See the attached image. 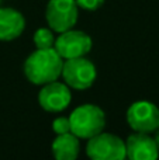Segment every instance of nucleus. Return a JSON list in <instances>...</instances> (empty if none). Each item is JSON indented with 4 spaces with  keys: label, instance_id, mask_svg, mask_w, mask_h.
I'll return each mask as SVG.
<instances>
[{
    "label": "nucleus",
    "instance_id": "nucleus-3",
    "mask_svg": "<svg viewBox=\"0 0 159 160\" xmlns=\"http://www.w3.org/2000/svg\"><path fill=\"white\" fill-rule=\"evenodd\" d=\"M61 78L73 90H87L95 84L97 70L95 63L86 56L64 59Z\"/></svg>",
    "mask_w": 159,
    "mask_h": 160
},
{
    "label": "nucleus",
    "instance_id": "nucleus-7",
    "mask_svg": "<svg viewBox=\"0 0 159 160\" xmlns=\"http://www.w3.org/2000/svg\"><path fill=\"white\" fill-rule=\"evenodd\" d=\"M92 37L87 35L85 31L73 30V28L59 32V35L55 39V45H54V48L62 56V59L86 56L92 51Z\"/></svg>",
    "mask_w": 159,
    "mask_h": 160
},
{
    "label": "nucleus",
    "instance_id": "nucleus-14",
    "mask_svg": "<svg viewBox=\"0 0 159 160\" xmlns=\"http://www.w3.org/2000/svg\"><path fill=\"white\" fill-rule=\"evenodd\" d=\"M79 8H83L87 11H95L104 4V0H75Z\"/></svg>",
    "mask_w": 159,
    "mask_h": 160
},
{
    "label": "nucleus",
    "instance_id": "nucleus-6",
    "mask_svg": "<svg viewBox=\"0 0 159 160\" xmlns=\"http://www.w3.org/2000/svg\"><path fill=\"white\" fill-rule=\"evenodd\" d=\"M126 118L134 132L152 133L159 128V108L148 100H140L128 107Z\"/></svg>",
    "mask_w": 159,
    "mask_h": 160
},
{
    "label": "nucleus",
    "instance_id": "nucleus-10",
    "mask_svg": "<svg viewBox=\"0 0 159 160\" xmlns=\"http://www.w3.org/2000/svg\"><path fill=\"white\" fill-rule=\"evenodd\" d=\"M24 30L25 18L18 10L0 7V41H14L24 32Z\"/></svg>",
    "mask_w": 159,
    "mask_h": 160
},
{
    "label": "nucleus",
    "instance_id": "nucleus-9",
    "mask_svg": "<svg viewBox=\"0 0 159 160\" xmlns=\"http://www.w3.org/2000/svg\"><path fill=\"white\" fill-rule=\"evenodd\" d=\"M126 152L131 160H155L159 156L155 139L144 132H134L127 138Z\"/></svg>",
    "mask_w": 159,
    "mask_h": 160
},
{
    "label": "nucleus",
    "instance_id": "nucleus-11",
    "mask_svg": "<svg viewBox=\"0 0 159 160\" xmlns=\"http://www.w3.org/2000/svg\"><path fill=\"white\" fill-rule=\"evenodd\" d=\"M51 149L56 160H75L80 150V139L72 132L61 133L54 139Z\"/></svg>",
    "mask_w": 159,
    "mask_h": 160
},
{
    "label": "nucleus",
    "instance_id": "nucleus-4",
    "mask_svg": "<svg viewBox=\"0 0 159 160\" xmlns=\"http://www.w3.org/2000/svg\"><path fill=\"white\" fill-rule=\"evenodd\" d=\"M86 155L93 160H123L127 158L126 142L110 132H99L87 139Z\"/></svg>",
    "mask_w": 159,
    "mask_h": 160
},
{
    "label": "nucleus",
    "instance_id": "nucleus-8",
    "mask_svg": "<svg viewBox=\"0 0 159 160\" xmlns=\"http://www.w3.org/2000/svg\"><path fill=\"white\" fill-rule=\"evenodd\" d=\"M72 101V91L65 82L54 80L42 84L38 93V102L48 112H61L66 110Z\"/></svg>",
    "mask_w": 159,
    "mask_h": 160
},
{
    "label": "nucleus",
    "instance_id": "nucleus-12",
    "mask_svg": "<svg viewBox=\"0 0 159 160\" xmlns=\"http://www.w3.org/2000/svg\"><path fill=\"white\" fill-rule=\"evenodd\" d=\"M56 37L54 35V31L51 28L41 27L34 32L33 41L37 49H48V48H54L55 45Z\"/></svg>",
    "mask_w": 159,
    "mask_h": 160
},
{
    "label": "nucleus",
    "instance_id": "nucleus-1",
    "mask_svg": "<svg viewBox=\"0 0 159 160\" xmlns=\"http://www.w3.org/2000/svg\"><path fill=\"white\" fill-rule=\"evenodd\" d=\"M64 59L55 48L35 49L24 62V75L31 84L42 86L61 78Z\"/></svg>",
    "mask_w": 159,
    "mask_h": 160
},
{
    "label": "nucleus",
    "instance_id": "nucleus-16",
    "mask_svg": "<svg viewBox=\"0 0 159 160\" xmlns=\"http://www.w3.org/2000/svg\"><path fill=\"white\" fill-rule=\"evenodd\" d=\"M0 4H2V0H0Z\"/></svg>",
    "mask_w": 159,
    "mask_h": 160
},
{
    "label": "nucleus",
    "instance_id": "nucleus-15",
    "mask_svg": "<svg viewBox=\"0 0 159 160\" xmlns=\"http://www.w3.org/2000/svg\"><path fill=\"white\" fill-rule=\"evenodd\" d=\"M154 139H155V142H156V146H158V149H159V128L156 131H155V136H154Z\"/></svg>",
    "mask_w": 159,
    "mask_h": 160
},
{
    "label": "nucleus",
    "instance_id": "nucleus-5",
    "mask_svg": "<svg viewBox=\"0 0 159 160\" xmlns=\"http://www.w3.org/2000/svg\"><path fill=\"white\" fill-rule=\"evenodd\" d=\"M79 7L75 0H49L45 8V20L52 31L64 32L76 25Z\"/></svg>",
    "mask_w": 159,
    "mask_h": 160
},
{
    "label": "nucleus",
    "instance_id": "nucleus-13",
    "mask_svg": "<svg viewBox=\"0 0 159 160\" xmlns=\"http://www.w3.org/2000/svg\"><path fill=\"white\" fill-rule=\"evenodd\" d=\"M52 131L56 133V135L70 132L69 117H58V118L54 119L52 121Z\"/></svg>",
    "mask_w": 159,
    "mask_h": 160
},
{
    "label": "nucleus",
    "instance_id": "nucleus-2",
    "mask_svg": "<svg viewBox=\"0 0 159 160\" xmlns=\"http://www.w3.org/2000/svg\"><path fill=\"white\" fill-rule=\"evenodd\" d=\"M70 132L79 139L87 141L89 138L104 131L106 114L96 104H82L76 107L69 115Z\"/></svg>",
    "mask_w": 159,
    "mask_h": 160
}]
</instances>
